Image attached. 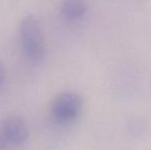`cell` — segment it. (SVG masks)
Segmentation results:
<instances>
[{"mask_svg": "<svg viewBox=\"0 0 151 150\" xmlns=\"http://www.w3.org/2000/svg\"><path fill=\"white\" fill-rule=\"evenodd\" d=\"M4 80H5V71H4V67L2 63L0 62V88L4 84Z\"/></svg>", "mask_w": 151, "mask_h": 150, "instance_id": "cell-5", "label": "cell"}, {"mask_svg": "<svg viewBox=\"0 0 151 150\" xmlns=\"http://www.w3.org/2000/svg\"><path fill=\"white\" fill-rule=\"evenodd\" d=\"M86 12L84 0H64L61 4V14L65 20L75 22L83 18Z\"/></svg>", "mask_w": 151, "mask_h": 150, "instance_id": "cell-4", "label": "cell"}, {"mask_svg": "<svg viewBox=\"0 0 151 150\" xmlns=\"http://www.w3.org/2000/svg\"><path fill=\"white\" fill-rule=\"evenodd\" d=\"M20 42L22 52L29 61L39 62L45 55V42L40 24L33 17H27L21 23Z\"/></svg>", "mask_w": 151, "mask_h": 150, "instance_id": "cell-1", "label": "cell"}, {"mask_svg": "<svg viewBox=\"0 0 151 150\" xmlns=\"http://www.w3.org/2000/svg\"><path fill=\"white\" fill-rule=\"evenodd\" d=\"M0 134L2 135L6 144L18 147L27 142L30 133L26 121L22 117L10 116L2 122Z\"/></svg>", "mask_w": 151, "mask_h": 150, "instance_id": "cell-3", "label": "cell"}, {"mask_svg": "<svg viewBox=\"0 0 151 150\" xmlns=\"http://www.w3.org/2000/svg\"><path fill=\"white\" fill-rule=\"evenodd\" d=\"M82 107L81 99L75 93L65 92L59 94L52 100L50 113L52 119L60 124L73 121L80 113Z\"/></svg>", "mask_w": 151, "mask_h": 150, "instance_id": "cell-2", "label": "cell"}, {"mask_svg": "<svg viewBox=\"0 0 151 150\" xmlns=\"http://www.w3.org/2000/svg\"><path fill=\"white\" fill-rule=\"evenodd\" d=\"M6 146H7V144H6V142L4 141L3 137H2V135L0 134V150H5L6 149Z\"/></svg>", "mask_w": 151, "mask_h": 150, "instance_id": "cell-6", "label": "cell"}]
</instances>
